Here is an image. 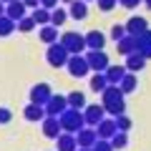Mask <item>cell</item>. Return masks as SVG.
I'll return each instance as SVG.
<instances>
[{
	"label": "cell",
	"instance_id": "cell-1",
	"mask_svg": "<svg viewBox=\"0 0 151 151\" xmlns=\"http://www.w3.org/2000/svg\"><path fill=\"white\" fill-rule=\"evenodd\" d=\"M101 103L106 108V113H111L113 119L121 116V113H126V93L119 86H113V83H108L106 91L101 93Z\"/></svg>",
	"mask_w": 151,
	"mask_h": 151
},
{
	"label": "cell",
	"instance_id": "cell-2",
	"mask_svg": "<svg viewBox=\"0 0 151 151\" xmlns=\"http://www.w3.org/2000/svg\"><path fill=\"white\" fill-rule=\"evenodd\" d=\"M60 119V126H63V131H68V134H78V131L86 126V119H83V111H78V108H65L63 113L58 116Z\"/></svg>",
	"mask_w": 151,
	"mask_h": 151
},
{
	"label": "cell",
	"instance_id": "cell-3",
	"mask_svg": "<svg viewBox=\"0 0 151 151\" xmlns=\"http://www.w3.org/2000/svg\"><path fill=\"white\" fill-rule=\"evenodd\" d=\"M68 58H70V53L65 50V45L60 43V40H58V43H50L48 50H45V60H48L50 68H65Z\"/></svg>",
	"mask_w": 151,
	"mask_h": 151
},
{
	"label": "cell",
	"instance_id": "cell-4",
	"mask_svg": "<svg viewBox=\"0 0 151 151\" xmlns=\"http://www.w3.org/2000/svg\"><path fill=\"white\" fill-rule=\"evenodd\" d=\"M60 43L65 45V50H68L70 55L73 53H86L88 45H86V35L83 33H76V30H68L60 35Z\"/></svg>",
	"mask_w": 151,
	"mask_h": 151
},
{
	"label": "cell",
	"instance_id": "cell-5",
	"mask_svg": "<svg viewBox=\"0 0 151 151\" xmlns=\"http://www.w3.org/2000/svg\"><path fill=\"white\" fill-rule=\"evenodd\" d=\"M65 68H68V73L73 76V78H83V76L91 73V65H88V60H86V53H73L68 58V63H65Z\"/></svg>",
	"mask_w": 151,
	"mask_h": 151
},
{
	"label": "cell",
	"instance_id": "cell-6",
	"mask_svg": "<svg viewBox=\"0 0 151 151\" xmlns=\"http://www.w3.org/2000/svg\"><path fill=\"white\" fill-rule=\"evenodd\" d=\"M86 60H88V65H91L93 73H103V70L111 65L108 53H103V50H86Z\"/></svg>",
	"mask_w": 151,
	"mask_h": 151
},
{
	"label": "cell",
	"instance_id": "cell-7",
	"mask_svg": "<svg viewBox=\"0 0 151 151\" xmlns=\"http://www.w3.org/2000/svg\"><path fill=\"white\" fill-rule=\"evenodd\" d=\"M83 119H86V126H93V129H96V126L106 119L103 103H88V106L83 108Z\"/></svg>",
	"mask_w": 151,
	"mask_h": 151
},
{
	"label": "cell",
	"instance_id": "cell-8",
	"mask_svg": "<svg viewBox=\"0 0 151 151\" xmlns=\"http://www.w3.org/2000/svg\"><path fill=\"white\" fill-rule=\"evenodd\" d=\"M65 108H68V96H63V93H53L50 101L45 103V116H60Z\"/></svg>",
	"mask_w": 151,
	"mask_h": 151
},
{
	"label": "cell",
	"instance_id": "cell-9",
	"mask_svg": "<svg viewBox=\"0 0 151 151\" xmlns=\"http://www.w3.org/2000/svg\"><path fill=\"white\" fill-rule=\"evenodd\" d=\"M50 96H53V88H50L48 83H35V86L30 88V103L45 106V103L50 101Z\"/></svg>",
	"mask_w": 151,
	"mask_h": 151
},
{
	"label": "cell",
	"instance_id": "cell-10",
	"mask_svg": "<svg viewBox=\"0 0 151 151\" xmlns=\"http://www.w3.org/2000/svg\"><path fill=\"white\" fill-rule=\"evenodd\" d=\"M40 124H43V136H45V139H53L55 141L60 134H63V126H60L58 116H45Z\"/></svg>",
	"mask_w": 151,
	"mask_h": 151
},
{
	"label": "cell",
	"instance_id": "cell-11",
	"mask_svg": "<svg viewBox=\"0 0 151 151\" xmlns=\"http://www.w3.org/2000/svg\"><path fill=\"white\" fill-rule=\"evenodd\" d=\"M76 139H78V149H93L98 141V134L93 126H83L78 134H76Z\"/></svg>",
	"mask_w": 151,
	"mask_h": 151
},
{
	"label": "cell",
	"instance_id": "cell-12",
	"mask_svg": "<svg viewBox=\"0 0 151 151\" xmlns=\"http://www.w3.org/2000/svg\"><path fill=\"white\" fill-rule=\"evenodd\" d=\"M55 151H78V139H76V134H60L58 139H55Z\"/></svg>",
	"mask_w": 151,
	"mask_h": 151
},
{
	"label": "cell",
	"instance_id": "cell-13",
	"mask_svg": "<svg viewBox=\"0 0 151 151\" xmlns=\"http://www.w3.org/2000/svg\"><path fill=\"white\" fill-rule=\"evenodd\" d=\"M5 15L10 18V20H20V18H25L28 15V5L23 3V0H13V3H8V8H5Z\"/></svg>",
	"mask_w": 151,
	"mask_h": 151
},
{
	"label": "cell",
	"instance_id": "cell-14",
	"mask_svg": "<svg viewBox=\"0 0 151 151\" xmlns=\"http://www.w3.org/2000/svg\"><path fill=\"white\" fill-rule=\"evenodd\" d=\"M136 53H141L146 60L151 58V28L144 30L141 35H136Z\"/></svg>",
	"mask_w": 151,
	"mask_h": 151
},
{
	"label": "cell",
	"instance_id": "cell-15",
	"mask_svg": "<svg viewBox=\"0 0 151 151\" xmlns=\"http://www.w3.org/2000/svg\"><path fill=\"white\" fill-rule=\"evenodd\" d=\"M23 116H25V121H30V124L43 121L45 119V106H40V103H28V106L23 108Z\"/></svg>",
	"mask_w": 151,
	"mask_h": 151
},
{
	"label": "cell",
	"instance_id": "cell-16",
	"mask_svg": "<svg viewBox=\"0 0 151 151\" xmlns=\"http://www.w3.org/2000/svg\"><path fill=\"white\" fill-rule=\"evenodd\" d=\"M144 30H149V23H146V18L134 15V18H129V20H126V33H129V35H141Z\"/></svg>",
	"mask_w": 151,
	"mask_h": 151
},
{
	"label": "cell",
	"instance_id": "cell-17",
	"mask_svg": "<svg viewBox=\"0 0 151 151\" xmlns=\"http://www.w3.org/2000/svg\"><path fill=\"white\" fill-rule=\"evenodd\" d=\"M116 131H119V129H116V119H113V116H111V119H103L101 124L96 126V134H98V139H108V141H111Z\"/></svg>",
	"mask_w": 151,
	"mask_h": 151
},
{
	"label": "cell",
	"instance_id": "cell-18",
	"mask_svg": "<svg viewBox=\"0 0 151 151\" xmlns=\"http://www.w3.org/2000/svg\"><path fill=\"white\" fill-rule=\"evenodd\" d=\"M68 15L73 18V20H86L88 18V3L86 0H73L68 5Z\"/></svg>",
	"mask_w": 151,
	"mask_h": 151
},
{
	"label": "cell",
	"instance_id": "cell-19",
	"mask_svg": "<svg viewBox=\"0 0 151 151\" xmlns=\"http://www.w3.org/2000/svg\"><path fill=\"white\" fill-rule=\"evenodd\" d=\"M86 45L88 50H103V45H106V35L98 30H88L86 33Z\"/></svg>",
	"mask_w": 151,
	"mask_h": 151
},
{
	"label": "cell",
	"instance_id": "cell-20",
	"mask_svg": "<svg viewBox=\"0 0 151 151\" xmlns=\"http://www.w3.org/2000/svg\"><path fill=\"white\" fill-rule=\"evenodd\" d=\"M38 35H40V40H43L45 45H50V43H58V28H55L53 23H48V25H40Z\"/></svg>",
	"mask_w": 151,
	"mask_h": 151
},
{
	"label": "cell",
	"instance_id": "cell-21",
	"mask_svg": "<svg viewBox=\"0 0 151 151\" xmlns=\"http://www.w3.org/2000/svg\"><path fill=\"white\" fill-rule=\"evenodd\" d=\"M116 48H119L121 55H131V53H136V35H129V33H126L119 43H116Z\"/></svg>",
	"mask_w": 151,
	"mask_h": 151
},
{
	"label": "cell",
	"instance_id": "cell-22",
	"mask_svg": "<svg viewBox=\"0 0 151 151\" xmlns=\"http://www.w3.org/2000/svg\"><path fill=\"white\" fill-rule=\"evenodd\" d=\"M103 73H106L108 83H113V86H119V83H121V78H124V76L129 73V70H126V65H108V68L103 70Z\"/></svg>",
	"mask_w": 151,
	"mask_h": 151
},
{
	"label": "cell",
	"instance_id": "cell-23",
	"mask_svg": "<svg viewBox=\"0 0 151 151\" xmlns=\"http://www.w3.org/2000/svg\"><path fill=\"white\" fill-rule=\"evenodd\" d=\"M126 70H131V73H139V70H144V65H146V58L141 53H131V55H126Z\"/></svg>",
	"mask_w": 151,
	"mask_h": 151
},
{
	"label": "cell",
	"instance_id": "cell-24",
	"mask_svg": "<svg viewBox=\"0 0 151 151\" xmlns=\"http://www.w3.org/2000/svg\"><path fill=\"white\" fill-rule=\"evenodd\" d=\"M136 86H139V78H136V73H131V70L121 78V83H119V88H121L124 93H134Z\"/></svg>",
	"mask_w": 151,
	"mask_h": 151
},
{
	"label": "cell",
	"instance_id": "cell-25",
	"mask_svg": "<svg viewBox=\"0 0 151 151\" xmlns=\"http://www.w3.org/2000/svg\"><path fill=\"white\" fill-rule=\"evenodd\" d=\"M68 106H70V108H78V111H83V108L88 106V103H86V93L70 91V93H68Z\"/></svg>",
	"mask_w": 151,
	"mask_h": 151
},
{
	"label": "cell",
	"instance_id": "cell-26",
	"mask_svg": "<svg viewBox=\"0 0 151 151\" xmlns=\"http://www.w3.org/2000/svg\"><path fill=\"white\" fill-rule=\"evenodd\" d=\"M30 15H33V20L38 23V28H40V25H48V23H50V10H48V8H43V5H38Z\"/></svg>",
	"mask_w": 151,
	"mask_h": 151
},
{
	"label": "cell",
	"instance_id": "cell-27",
	"mask_svg": "<svg viewBox=\"0 0 151 151\" xmlns=\"http://www.w3.org/2000/svg\"><path fill=\"white\" fill-rule=\"evenodd\" d=\"M15 30H18L15 20H10L8 15H0V38H8L10 33H15Z\"/></svg>",
	"mask_w": 151,
	"mask_h": 151
},
{
	"label": "cell",
	"instance_id": "cell-28",
	"mask_svg": "<svg viewBox=\"0 0 151 151\" xmlns=\"http://www.w3.org/2000/svg\"><path fill=\"white\" fill-rule=\"evenodd\" d=\"M68 18H70V15H68V10H65V8H60V5L50 10V23H53L55 28H60L65 20H68Z\"/></svg>",
	"mask_w": 151,
	"mask_h": 151
},
{
	"label": "cell",
	"instance_id": "cell-29",
	"mask_svg": "<svg viewBox=\"0 0 151 151\" xmlns=\"http://www.w3.org/2000/svg\"><path fill=\"white\" fill-rule=\"evenodd\" d=\"M106 86H108L106 73H93V76H91V88H93L96 93H103V91H106Z\"/></svg>",
	"mask_w": 151,
	"mask_h": 151
},
{
	"label": "cell",
	"instance_id": "cell-30",
	"mask_svg": "<svg viewBox=\"0 0 151 151\" xmlns=\"http://www.w3.org/2000/svg\"><path fill=\"white\" fill-rule=\"evenodd\" d=\"M111 146H113V151L126 149V146H129V134H126V131H116L113 139H111Z\"/></svg>",
	"mask_w": 151,
	"mask_h": 151
},
{
	"label": "cell",
	"instance_id": "cell-31",
	"mask_svg": "<svg viewBox=\"0 0 151 151\" xmlns=\"http://www.w3.org/2000/svg\"><path fill=\"white\" fill-rule=\"evenodd\" d=\"M35 25H38V23L33 20V15H25V18H20V20H18V30H20V33H30Z\"/></svg>",
	"mask_w": 151,
	"mask_h": 151
},
{
	"label": "cell",
	"instance_id": "cell-32",
	"mask_svg": "<svg viewBox=\"0 0 151 151\" xmlns=\"http://www.w3.org/2000/svg\"><path fill=\"white\" fill-rule=\"evenodd\" d=\"M131 126H134V121H131L129 116H126V113L116 116V129H119V131H126V134H129V131H131Z\"/></svg>",
	"mask_w": 151,
	"mask_h": 151
},
{
	"label": "cell",
	"instance_id": "cell-33",
	"mask_svg": "<svg viewBox=\"0 0 151 151\" xmlns=\"http://www.w3.org/2000/svg\"><path fill=\"white\" fill-rule=\"evenodd\" d=\"M124 35H126V25H113L111 28V40H113V43H119Z\"/></svg>",
	"mask_w": 151,
	"mask_h": 151
},
{
	"label": "cell",
	"instance_id": "cell-34",
	"mask_svg": "<svg viewBox=\"0 0 151 151\" xmlns=\"http://www.w3.org/2000/svg\"><path fill=\"white\" fill-rule=\"evenodd\" d=\"M96 3H98V10H103V13L113 10V8L119 5V0H96Z\"/></svg>",
	"mask_w": 151,
	"mask_h": 151
},
{
	"label": "cell",
	"instance_id": "cell-35",
	"mask_svg": "<svg viewBox=\"0 0 151 151\" xmlns=\"http://www.w3.org/2000/svg\"><path fill=\"white\" fill-rule=\"evenodd\" d=\"M93 151H113V146H111V141H108V139H98L96 146H93Z\"/></svg>",
	"mask_w": 151,
	"mask_h": 151
},
{
	"label": "cell",
	"instance_id": "cell-36",
	"mask_svg": "<svg viewBox=\"0 0 151 151\" xmlns=\"http://www.w3.org/2000/svg\"><path fill=\"white\" fill-rule=\"evenodd\" d=\"M10 121H13V113H10V108L0 106V124H10Z\"/></svg>",
	"mask_w": 151,
	"mask_h": 151
},
{
	"label": "cell",
	"instance_id": "cell-37",
	"mask_svg": "<svg viewBox=\"0 0 151 151\" xmlns=\"http://www.w3.org/2000/svg\"><path fill=\"white\" fill-rule=\"evenodd\" d=\"M139 3H144V0H119V5L129 8V10H134V8H139Z\"/></svg>",
	"mask_w": 151,
	"mask_h": 151
},
{
	"label": "cell",
	"instance_id": "cell-38",
	"mask_svg": "<svg viewBox=\"0 0 151 151\" xmlns=\"http://www.w3.org/2000/svg\"><path fill=\"white\" fill-rule=\"evenodd\" d=\"M40 5L48 8V10H53V8H58V0H40Z\"/></svg>",
	"mask_w": 151,
	"mask_h": 151
},
{
	"label": "cell",
	"instance_id": "cell-39",
	"mask_svg": "<svg viewBox=\"0 0 151 151\" xmlns=\"http://www.w3.org/2000/svg\"><path fill=\"white\" fill-rule=\"evenodd\" d=\"M23 3L28 5V10H35V8L40 5V0H23Z\"/></svg>",
	"mask_w": 151,
	"mask_h": 151
},
{
	"label": "cell",
	"instance_id": "cell-40",
	"mask_svg": "<svg viewBox=\"0 0 151 151\" xmlns=\"http://www.w3.org/2000/svg\"><path fill=\"white\" fill-rule=\"evenodd\" d=\"M5 8H8V3H3V0H0V15H5Z\"/></svg>",
	"mask_w": 151,
	"mask_h": 151
},
{
	"label": "cell",
	"instance_id": "cell-41",
	"mask_svg": "<svg viewBox=\"0 0 151 151\" xmlns=\"http://www.w3.org/2000/svg\"><path fill=\"white\" fill-rule=\"evenodd\" d=\"M144 5H146V8H151V0H144Z\"/></svg>",
	"mask_w": 151,
	"mask_h": 151
},
{
	"label": "cell",
	"instance_id": "cell-42",
	"mask_svg": "<svg viewBox=\"0 0 151 151\" xmlns=\"http://www.w3.org/2000/svg\"><path fill=\"white\" fill-rule=\"evenodd\" d=\"M63 3H65V5H70V3H73V0H63Z\"/></svg>",
	"mask_w": 151,
	"mask_h": 151
},
{
	"label": "cell",
	"instance_id": "cell-43",
	"mask_svg": "<svg viewBox=\"0 0 151 151\" xmlns=\"http://www.w3.org/2000/svg\"><path fill=\"white\" fill-rule=\"evenodd\" d=\"M78 151H93V149H78Z\"/></svg>",
	"mask_w": 151,
	"mask_h": 151
},
{
	"label": "cell",
	"instance_id": "cell-44",
	"mask_svg": "<svg viewBox=\"0 0 151 151\" xmlns=\"http://www.w3.org/2000/svg\"><path fill=\"white\" fill-rule=\"evenodd\" d=\"M3 3H13V0H3Z\"/></svg>",
	"mask_w": 151,
	"mask_h": 151
},
{
	"label": "cell",
	"instance_id": "cell-45",
	"mask_svg": "<svg viewBox=\"0 0 151 151\" xmlns=\"http://www.w3.org/2000/svg\"><path fill=\"white\" fill-rule=\"evenodd\" d=\"M86 3H91V0H86Z\"/></svg>",
	"mask_w": 151,
	"mask_h": 151
}]
</instances>
